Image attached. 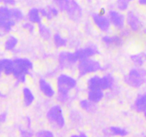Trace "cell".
I'll return each instance as SVG.
<instances>
[{"label": "cell", "instance_id": "1", "mask_svg": "<svg viewBox=\"0 0 146 137\" xmlns=\"http://www.w3.org/2000/svg\"><path fill=\"white\" fill-rule=\"evenodd\" d=\"M77 86L75 78L66 74H61L57 79V100L60 103L65 104L70 99V93Z\"/></svg>", "mask_w": 146, "mask_h": 137}, {"label": "cell", "instance_id": "2", "mask_svg": "<svg viewBox=\"0 0 146 137\" xmlns=\"http://www.w3.org/2000/svg\"><path fill=\"white\" fill-rule=\"evenodd\" d=\"M13 61L14 70L12 75L18 84H24L27 80V76L33 70V63L29 59L24 57H17Z\"/></svg>", "mask_w": 146, "mask_h": 137}, {"label": "cell", "instance_id": "3", "mask_svg": "<svg viewBox=\"0 0 146 137\" xmlns=\"http://www.w3.org/2000/svg\"><path fill=\"white\" fill-rule=\"evenodd\" d=\"M124 82L130 87L140 88L146 82V70L140 67L133 68L125 76Z\"/></svg>", "mask_w": 146, "mask_h": 137}, {"label": "cell", "instance_id": "4", "mask_svg": "<svg viewBox=\"0 0 146 137\" xmlns=\"http://www.w3.org/2000/svg\"><path fill=\"white\" fill-rule=\"evenodd\" d=\"M47 118L50 124L54 128L61 129L65 126L64 113L60 105H54L50 107L47 113Z\"/></svg>", "mask_w": 146, "mask_h": 137}, {"label": "cell", "instance_id": "5", "mask_svg": "<svg viewBox=\"0 0 146 137\" xmlns=\"http://www.w3.org/2000/svg\"><path fill=\"white\" fill-rule=\"evenodd\" d=\"M101 69L102 67L99 61L90 58L80 61L78 65V76L80 77H83L88 74L96 73Z\"/></svg>", "mask_w": 146, "mask_h": 137}, {"label": "cell", "instance_id": "6", "mask_svg": "<svg viewBox=\"0 0 146 137\" xmlns=\"http://www.w3.org/2000/svg\"><path fill=\"white\" fill-rule=\"evenodd\" d=\"M59 67L61 69H70L78 62L74 52L62 51L60 53L58 57Z\"/></svg>", "mask_w": 146, "mask_h": 137}, {"label": "cell", "instance_id": "7", "mask_svg": "<svg viewBox=\"0 0 146 137\" xmlns=\"http://www.w3.org/2000/svg\"><path fill=\"white\" fill-rule=\"evenodd\" d=\"M67 16L73 22H79L82 17V9L76 0H70L68 7L65 11Z\"/></svg>", "mask_w": 146, "mask_h": 137}, {"label": "cell", "instance_id": "8", "mask_svg": "<svg viewBox=\"0 0 146 137\" xmlns=\"http://www.w3.org/2000/svg\"><path fill=\"white\" fill-rule=\"evenodd\" d=\"M99 53L98 47L95 44H90L84 48L79 49L76 50L74 52L75 57L78 61H82V60L85 59L90 58V57H94L95 55Z\"/></svg>", "mask_w": 146, "mask_h": 137}, {"label": "cell", "instance_id": "9", "mask_svg": "<svg viewBox=\"0 0 146 137\" xmlns=\"http://www.w3.org/2000/svg\"><path fill=\"white\" fill-rule=\"evenodd\" d=\"M92 21L95 26L103 32H108L110 29L111 23L108 16L100 13H94L92 16Z\"/></svg>", "mask_w": 146, "mask_h": 137}, {"label": "cell", "instance_id": "10", "mask_svg": "<svg viewBox=\"0 0 146 137\" xmlns=\"http://www.w3.org/2000/svg\"><path fill=\"white\" fill-rule=\"evenodd\" d=\"M108 16L110 21V23L115 28L119 30H121L125 28V16L121 12L116 10H110L108 12Z\"/></svg>", "mask_w": 146, "mask_h": 137}, {"label": "cell", "instance_id": "11", "mask_svg": "<svg viewBox=\"0 0 146 137\" xmlns=\"http://www.w3.org/2000/svg\"><path fill=\"white\" fill-rule=\"evenodd\" d=\"M125 21L127 26L133 32H138L143 26L141 20L134 11L130 10L127 12L125 17Z\"/></svg>", "mask_w": 146, "mask_h": 137}, {"label": "cell", "instance_id": "12", "mask_svg": "<svg viewBox=\"0 0 146 137\" xmlns=\"http://www.w3.org/2000/svg\"><path fill=\"white\" fill-rule=\"evenodd\" d=\"M102 41L106 47L115 48V47H120L123 45V39L121 35H106L102 37Z\"/></svg>", "mask_w": 146, "mask_h": 137}, {"label": "cell", "instance_id": "13", "mask_svg": "<svg viewBox=\"0 0 146 137\" xmlns=\"http://www.w3.org/2000/svg\"><path fill=\"white\" fill-rule=\"evenodd\" d=\"M16 24L12 19H5L0 16V37L9 34Z\"/></svg>", "mask_w": 146, "mask_h": 137}, {"label": "cell", "instance_id": "14", "mask_svg": "<svg viewBox=\"0 0 146 137\" xmlns=\"http://www.w3.org/2000/svg\"><path fill=\"white\" fill-rule=\"evenodd\" d=\"M39 88L42 93L48 98H52L55 94V91L52 85L44 79H40L39 80Z\"/></svg>", "mask_w": 146, "mask_h": 137}, {"label": "cell", "instance_id": "15", "mask_svg": "<svg viewBox=\"0 0 146 137\" xmlns=\"http://www.w3.org/2000/svg\"><path fill=\"white\" fill-rule=\"evenodd\" d=\"M40 11L42 17H44L48 20H51L58 16L60 10L54 5H47L44 7L40 9Z\"/></svg>", "mask_w": 146, "mask_h": 137}, {"label": "cell", "instance_id": "16", "mask_svg": "<svg viewBox=\"0 0 146 137\" xmlns=\"http://www.w3.org/2000/svg\"><path fill=\"white\" fill-rule=\"evenodd\" d=\"M133 108L137 112H145L146 111V92L137 96L133 104Z\"/></svg>", "mask_w": 146, "mask_h": 137}, {"label": "cell", "instance_id": "17", "mask_svg": "<svg viewBox=\"0 0 146 137\" xmlns=\"http://www.w3.org/2000/svg\"><path fill=\"white\" fill-rule=\"evenodd\" d=\"M0 64L4 74L7 76L12 74L14 70V61L10 59L4 58L0 59Z\"/></svg>", "mask_w": 146, "mask_h": 137}, {"label": "cell", "instance_id": "18", "mask_svg": "<svg viewBox=\"0 0 146 137\" xmlns=\"http://www.w3.org/2000/svg\"><path fill=\"white\" fill-rule=\"evenodd\" d=\"M42 15L40 9L37 8L33 7L29 10L27 14V19L28 21L33 24H40L42 22Z\"/></svg>", "mask_w": 146, "mask_h": 137}, {"label": "cell", "instance_id": "19", "mask_svg": "<svg viewBox=\"0 0 146 137\" xmlns=\"http://www.w3.org/2000/svg\"><path fill=\"white\" fill-rule=\"evenodd\" d=\"M18 43H19V40H18L17 37L12 35V34L8 35L4 42L5 49L7 51H14L17 47Z\"/></svg>", "mask_w": 146, "mask_h": 137}, {"label": "cell", "instance_id": "20", "mask_svg": "<svg viewBox=\"0 0 146 137\" xmlns=\"http://www.w3.org/2000/svg\"><path fill=\"white\" fill-rule=\"evenodd\" d=\"M114 77L110 74H107L101 77V89L102 90H110L114 86Z\"/></svg>", "mask_w": 146, "mask_h": 137}, {"label": "cell", "instance_id": "21", "mask_svg": "<svg viewBox=\"0 0 146 137\" xmlns=\"http://www.w3.org/2000/svg\"><path fill=\"white\" fill-rule=\"evenodd\" d=\"M104 97L102 89H90L88 92V99L94 103H98Z\"/></svg>", "mask_w": 146, "mask_h": 137}, {"label": "cell", "instance_id": "22", "mask_svg": "<svg viewBox=\"0 0 146 137\" xmlns=\"http://www.w3.org/2000/svg\"><path fill=\"white\" fill-rule=\"evenodd\" d=\"M37 29H38V32L40 36L41 37L42 39L44 40H50L52 37V31L50 30V28L48 26H46L45 24L41 23L38 24L37 26Z\"/></svg>", "mask_w": 146, "mask_h": 137}, {"label": "cell", "instance_id": "23", "mask_svg": "<svg viewBox=\"0 0 146 137\" xmlns=\"http://www.w3.org/2000/svg\"><path fill=\"white\" fill-rule=\"evenodd\" d=\"M80 107L84 111L89 113H93L96 111L97 105L96 103L91 101L89 99H82L80 101Z\"/></svg>", "mask_w": 146, "mask_h": 137}, {"label": "cell", "instance_id": "24", "mask_svg": "<svg viewBox=\"0 0 146 137\" xmlns=\"http://www.w3.org/2000/svg\"><path fill=\"white\" fill-rule=\"evenodd\" d=\"M23 94L24 104L26 107H29L35 101V95L29 88L25 87L22 90Z\"/></svg>", "mask_w": 146, "mask_h": 137}, {"label": "cell", "instance_id": "25", "mask_svg": "<svg viewBox=\"0 0 146 137\" xmlns=\"http://www.w3.org/2000/svg\"><path fill=\"white\" fill-rule=\"evenodd\" d=\"M88 88L90 89H101V77L99 76H92L88 81Z\"/></svg>", "mask_w": 146, "mask_h": 137}, {"label": "cell", "instance_id": "26", "mask_svg": "<svg viewBox=\"0 0 146 137\" xmlns=\"http://www.w3.org/2000/svg\"><path fill=\"white\" fill-rule=\"evenodd\" d=\"M130 59L135 65L137 67H142L146 61V53L140 52L138 54H134L131 56Z\"/></svg>", "mask_w": 146, "mask_h": 137}, {"label": "cell", "instance_id": "27", "mask_svg": "<svg viewBox=\"0 0 146 137\" xmlns=\"http://www.w3.org/2000/svg\"><path fill=\"white\" fill-rule=\"evenodd\" d=\"M128 134V131L125 128H121L119 126H110L108 128V135L111 136H125Z\"/></svg>", "mask_w": 146, "mask_h": 137}, {"label": "cell", "instance_id": "28", "mask_svg": "<svg viewBox=\"0 0 146 137\" xmlns=\"http://www.w3.org/2000/svg\"><path fill=\"white\" fill-rule=\"evenodd\" d=\"M53 42L57 48H62L67 46V40L60 35L59 33H56L53 36Z\"/></svg>", "mask_w": 146, "mask_h": 137}, {"label": "cell", "instance_id": "29", "mask_svg": "<svg viewBox=\"0 0 146 137\" xmlns=\"http://www.w3.org/2000/svg\"><path fill=\"white\" fill-rule=\"evenodd\" d=\"M12 19L16 23L21 22L25 19V14L20 9L17 7L12 8Z\"/></svg>", "mask_w": 146, "mask_h": 137}, {"label": "cell", "instance_id": "30", "mask_svg": "<svg viewBox=\"0 0 146 137\" xmlns=\"http://www.w3.org/2000/svg\"><path fill=\"white\" fill-rule=\"evenodd\" d=\"M0 16L5 19H12V8L7 5H0Z\"/></svg>", "mask_w": 146, "mask_h": 137}, {"label": "cell", "instance_id": "31", "mask_svg": "<svg viewBox=\"0 0 146 137\" xmlns=\"http://www.w3.org/2000/svg\"><path fill=\"white\" fill-rule=\"evenodd\" d=\"M54 6L61 12H65L68 7L70 0H53Z\"/></svg>", "mask_w": 146, "mask_h": 137}, {"label": "cell", "instance_id": "32", "mask_svg": "<svg viewBox=\"0 0 146 137\" xmlns=\"http://www.w3.org/2000/svg\"><path fill=\"white\" fill-rule=\"evenodd\" d=\"M130 1L129 0H117L116 1V7L119 11L124 12L126 11L129 7Z\"/></svg>", "mask_w": 146, "mask_h": 137}, {"label": "cell", "instance_id": "33", "mask_svg": "<svg viewBox=\"0 0 146 137\" xmlns=\"http://www.w3.org/2000/svg\"><path fill=\"white\" fill-rule=\"evenodd\" d=\"M22 27L25 29V31H27L29 33L32 34L33 33L35 29V24L32 23L29 21H27V22H23L22 24Z\"/></svg>", "mask_w": 146, "mask_h": 137}, {"label": "cell", "instance_id": "34", "mask_svg": "<svg viewBox=\"0 0 146 137\" xmlns=\"http://www.w3.org/2000/svg\"><path fill=\"white\" fill-rule=\"evenodd\" d=\"M36 136L41 137H52L54 136V134L49 130H41V131H37Z\"/></svg>", "mask_w": 146, "mask_h": 137}, {"label": "cell", "instance_id": "35", "mask_svg": "<svg viewBox=\"0 0 146 137\" xmlns=\"http://www.w3.org/2000/svg\"><path fill=\"white\" fill-rule=\"evenodd\" d=\"M16 4V0H0V5L14 6Z\"/></svg>", "mask_w": 146, "mask_h": 137}, {"label": "cell", "instance_id": "36", "mask_svg": "<svg viewBox=\"0 0 146 137\" xmlns=\"http://www.w3.org/2000/svg\"><path fill=\"white\" fill-rule=\"evenodd\" d=\"M19 133L22 136H33V134L31 133V131H29V130L22 128H19Z\"/></svg>", "mask_w": 146, "mask_h": 137}, {"label": "cell", "instance_id": "37", "mask_svg": "<svg viewBox=\"0 0 146 137\" xmlns=\"http://www.w3.org/2000/svg\"><path fill=\"white\" fill-rule=\"evenodd\" d=\"M7 113H0V126L3 124L7 121Z\"/></svg>", "mask_w": 146, "mask_h": 137}, {"label": "cell", "instance_id": "38", "mask_svg": "<svg viewBox=\"0 0 146 137\" xmlns=\"http://www.w3.org/2000/svg\"><path fill=\"white\" fill-rule=\"evenodd\" d=\"M137 2L141 6H146V0H137Z\"/></svg>", "mask_w": 146, "mask_h": 137}, {"label": "cell", "instance_id": "39", "mask_svg": "<svg viewBox=\"0 0 146 137\" xmlns=\"http://www.w3.org/2000/svg\"><path fill=\"white\" fill-rule=\"evenodd\" d=\"M0 98L1 99H5V98H6V94L3 92H2V91H0Z\"/></svg>", "mask_w": 146, "mask_h": 137}, {"label": "cell", "instance_id": "40", "mask_svg": "<svg viewBox=\"0 0 146 137\" xmlns=\"http://www.w3.org/2000/svg\"><path fill=\"white\" fill-rule=\"evenodd\" d=\"M2 74H3V72H2V67H1V64H0V77L2 76Z\"/></svg>", "mask_w": 146, "mask_h": 137}, {"label": "cell", "instance_id": "41", "mask_svg": "<svg viewBox=\"0 0 146 137\" xmlns=\"http://www.w3.org/2000/svg\"><path fill=\"white\" fill-rule=\"evenodd\" d=\"M144 116H145V120H146V111L144 112Z\"/></svg>", "mask_w": 146, "mask_h": 137}, {"label": "cell", "instance_id": "42", "mask_svg": "<svg viewBox=\"0 0 146 137\" xmlns=\"http://www.w3.org/2000/svg\"><path fill=\"white\" fill-rule=\"evenodd\" d=\"M129 1H130V2H132V1H134V0H129Z\"/></svg>", "mask_w": 146, "mask_h": 137}]
</instances>
